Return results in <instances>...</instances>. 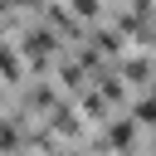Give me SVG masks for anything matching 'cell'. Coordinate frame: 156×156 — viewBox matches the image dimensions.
Here are the masks:
<instances>
[{
  "label": "cell",
  "mask_w": 156,
  "mask_h": 156,
  "mask_svg": "<svg viewBox=\"0 0 156 156\" xmlns=\"http://www.w3.org/2000/svg\"><path fill=\"white\" fill-rule=\"evenodd\" d=\"M15 5H44V0H15Z\"/></svg>",
  "instance_id": "7"
},
{
  "label": "cell",
  "mask_w": 156,
  "mask_h": 156,
  "mask_svg": "<svg viewBox=\"0 0 156 156\" xmlns=\"http://www.w3.org/2000/svg\"><path fill=\"white\" fill-rule=\"evenodd\" d=\"M127 73H132V78H146V73H151V63H146V58H132V63H127Z\"/></svg>",
  "instance_id": "6"
},
{
  "label": "cell",
  "mask_w": 156,
  "mask_h": 156,
  "mask_svg": "<svg viewBox=\"0 0 156 156\" xmlns=\"http://www.w3.org/2000/svg\"><path fill=\"white\" fill-rule=\"evenodd\" d=\"M63 156H73V151H63Z\"/></svg>",
  "instance_id": "8"
},
{
  "label": "cell",
  "mask_w": 156,
  "mask_h": 156,
  "mask_svg": "<svg viewBox=\"0 0 156 156\" xmlns=\"http://www.w3.org/2000/svg\"><path fill=\"white\" fill-rule=\"evenodd\" d=\"M132 117H136V122H146V127H156V98H141Z\"/></svg>",
  "instance_id": "2"
},
{
  "label": "cell",
  "mask_w": 156,
  "mask_h": 156,
  "mask_svg": "<svg viewBox=\"0 0 156 156\" xmlns=\"http://www.w3.org/2000/svg\"><path fill=\"white\" fill-rule=\"evenodd\" d=\"M107 141L112 146H132V122L122 117V122H107Z\"/></svg>",
  "instance_id": "1"
},
{
  "label": "cell",
  "mask_w": 156,
  "mask_h": 156,
  "mask_svg": "<svg viewBox=\"0 0 156 156\" xmlns=\"http://www.w3.org/2000/svg\"><path fill=\"white\" fill-rule=\"evenodd\" d=\"M54 127H58V132H73L78 122H73V112H68V107H58V112H54Z\"/></svg>",
  "instance_id": "4"
},
{
  "label": "cell",
  "mask_w": 156,
  "mask_h": 156,
  "mask_svg": "<svg viewBox=\"0 0 156 156\" xmlns=\"http://www.w3.org/2000/svg\"><path fill=\"white\" fill-rule=\"evenodd\" d=\"M0 68H5V78H15V73H20V58H15V49H10V44H0Z\"/></svg>",
  "instance_id": "3"
},
{
  "label": "cell",
  "mask_w": 156,
  "mask_h": 156,
  "mask_svg": "<svg viewBox=\"0 0 156 156\" xmlns=\"http://www.w3.org/2000/svg\"><path fill=\"white\" fill-rule=\"evenodd\" d=\"M68 5H73V15H83V20L98 15V0H68Z\"/></svg>",
  "instance_id": "5"
}]
</instances>
